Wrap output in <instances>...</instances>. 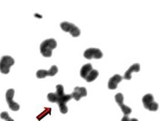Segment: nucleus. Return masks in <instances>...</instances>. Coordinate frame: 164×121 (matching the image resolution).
Listing matches in <instances>:
<instances>
[{
    "label": "nucleus",
    "mask_w": 164,
    "mask_h": 121,
    "mask_svg": "<svg viewBox=\"0 0 164 121\" xmlns=\"http://www.w3.org/2000/svg\"><path fill=\"white\" fill-rule=\"evenodd\" d=\"M57 47V42L53 38H50L43 41L40 45V53L44 57H51L53 50Z\"/></svg>",
    "instance_id": "1"
},
{
    "label": "nucleus",
    "mask_w": 164,
    "mask_h": 121,
    "mask_svg": "<svg viewBox=\"0 0 164 121\" xmlns=\"http://www.w3.org/2000/svg\"><path fill=\"white\" fill-rule=\"evenodd\" d=\"M15 61L10 56H4L0 60V72L7 75L10 72V67L14 65Z\"/></svg>",
    "instance_id": "2"
},
{
    "label": "nucleus",
    "mask_w": 164,
    "mask_h": 121,
    "mask_svg": "<svg viewBox=\"0 0 164 121\" xmlns=\"http://www.w3.org/2000/svg\"><path fill=\"white\" fill-rule=\"evenodd\" d=\"M142 102L145 109L151 112H156L159 108L158 104L154 101V97L151 94H147L142 98Z\"/></svg>",
    "instance_id": "3"
},
{
    "label": "nucleus",
    "mask_w": 164,
    "mask_h": 121,
    "mask_svg": "<svg viewBox=\"0 0 164 121\" xmlns=\"http://www.w3.org/2000/svg\"><path fill=\"white\" fill-rule=\"evenodd\" d=\"M60 27L62 30L65 32H69L73 37H78L80 36L81 31L80 29L72 23H69L68 22H63L60 24Z\"/></svg>",
    "instance_id": "4"
},
{
    "label": "nucleus",
    "mask_w": 164,
    "mask_h": 121,
    "mask_svg": "<svg viewBox=\"0 0 164 121\" xmlns=\"http://www.w3.org/2000/svg\"><path fill=\"white\" fill-rule=\"evenodd\" d=\"M14 90L9 89L6 93V100L9 105V108L12 111H18L20 109V105L16 102L13 101V97L14 96Z\"/></svg>",
    "instance_id": "5"
},
{
    "label": "nucleus",
    "mask_w": 164,
    "mask_h": 121,
    "mask_svg": "<svg viewBox=\"0 0 164 121\" xmlns=\"http://www.w3.org/2000/svg\"><path fill=\"white\" fill-rule=\"evenodd\" d=\"M83 56L88 60H91L92 59H100L103 57V53L99 49L90 48L86 50L83 53Z\"/></svg>",
    "instance_id": "6"
},
{
    "label": "nucleus",
    "mask_w": 164,
    "mask_h": 121,
    "mask_svg": "<svg viewBox=\"0 0 164 121\" xmlns=\"http://www.w3.org/2000/svg\"><path fill=\"white\" fill-rule=\"evenodd\" d=\"M72 98H73L71 96V94H65L63 96L59 98L56 103L58 105L61 113L66 114L68 112V109L67 106V103Z\"/></svg>",
    "instance_id": "7"
},
{
    "label": "nucleus",
    "mask_w": 164,
    "mask_h": 121,
    "mask_svg": "<svg viewBox=\"0 0 164 121\" xmlns=\"http://www.w3.org/2000/svg\"><path fill=\"white\" fill-rule=\"evenodd\" d=\"M115 101L118 104L119 107L122 110V112L124 113L125 115H129L132 112V109L129 107L127 106L124 104V97L122 93H117L114 96Z\"/></svg>",
    "instance_id": "8"
},
{
    "label": "nucleus",
    "mask_w": 164,
    "mask_h": 121,
    "mask_svg": "<svg viewBox=\"0 0 164 121\" xmlns=\"http://www.w3.org/2000/svg\"><path fill=\"white\" fill-rule=\"evenodd\" d=\"M56 93H51L48 95V99L51 103H56L58 98L65 95L63 85H58L56 86Z\"/></svg>",
    "instance_id": "9"
},
{
    "label": "nucleus",
    "mask_w": 164,
    "mask_h": 121,
    "mask_svg": "<svg viewBox=\"0 0 164 121\" xmlns=\"http://www.w3.org/2000/svg\"><path fill=\"white\" fill-rule=\"evenodd\" d=\"M58 72V68L56 66L53 65L49 71L46 70H39L36 73V76L37 78L42 79L45 78L47 76H53Z\"/></svg>",
    "instance_id": "10"
},
{
    "label": "nucleus",
    "mask_w": 164,
    "mask_h": 121,
    "mask_svg": "<svg viewBox=\"0 0 164 121\" xmlns=\"http://www.w3.org/2000/svg\"><path fill=\"white\" fill-rule=\"evenodd\" d=\"M71 94L72 98L78 101L81 98L87 96V90L85 87L76 86L74 89L73 92Z\"/></svg>",
    "instance_id": "11"
},
{
    "label": "nucleus",
    "mask_w": 164,
    "mask_h": 121,
    "mask_svg": "<svg viewBox=\"0 0 164 121\" xmlns=\"http://www.w3.org/2000/svg\"><path fill=\"white\" fill-rule=\"evenodd\" d=\"M123 78L118 75L116 74L113 76L111 78H110L108 83V88L110 90H116L117 88L118 84L122 81Z\"/></svg>",
    "instance_id": "12"
},
{
    "label": "nucleus",
    "mask_w": 164,
    "mask_h": 121,
    "mask_svg": "<svg viewBox=\"0 0 164 121\" xmlns=\"http://www.w3.org/2000/svg\"><path fill=\"white\" fill-rule=\"evenodd\" d=\"M140 71V64L139 63H135L132 64L124 74L123 79L126 80H131L132 78V73L133 72H139Z\"/></svg>",
    "instance_id": "13"
},
{
    "label": "nucleus",
    "mask_w": 164,
    "mask_h": 121,
    "mask_svg": "<svg viewBox=\"0 0 164 121\" xmlns=\"http://www.w3.org/2000/svg\"><path fill=\"white\" fill-rule=\"evenodd\" d=\"M93 69L92 66L90 63H87L83 65L80 70V76L82 78L86 79L89 73Z\"/></svg>",
    "instance_id": "14"
},
{
    "label": "nucleus",
    "mask_w": 164,
    "mask_h": 121,
    "mask_svg": "<svg viewBox=\"0 0 164 121\" xmlns=\"http://www.w3.org/2000/svg\"><path fill=\"white\" fill-rule=\"evenodd\" d=\"M98 76H99V72L97 70L92 69L89 73L88 75L87 76L85 79L88 82H91L95 81L98 78Z\"/></svg>",
    "instance_id": "15"
},
{
    "label": "nucleus",
    "mask_w": 164,
    "mask_h": 121,
    "mask_svg": "<svg viewBox=\"0 0 164 121\" xmlns=\"http://www.w3.org/2000/svg\"><path fill=\"white\" fill-rule=\"evenodd\" d=\"M0 118L6 121H14L12 118L9 116L7 112H2L0 114Z\"/></svg>",
    "instance_id": "16"
},
{
    "label": "nucleus",
    "mask_w": 164,
    "mask_h": 121,
    "mask_svg": "<svg viewBox=\"0 0 164 121\" xmlns=\"http://www.w3.org/2000/svg\"><path fill=\"white\" fill-rule=\"evenodd\" d=\"M129 119L130 118H129V116H128V115H125L122 119L121 121H129Z\"/></svg>",
    "instance_id": "17"
},
{
    "label": "nucleus",
    "mask_w": 164,
    "mask_h": 121,
    "mask_svg": "<svg viewBox=\"0 0 164 121\" xmlns=\"http://www.w3.org/2000/svg\"><path fill=\"white\" fill-rule=\"evenodd\" d=\"M129 121H139V120L136 118H132V119H129Z\"/></svg>",
    "instance_id": "18"
}]
</instances>
